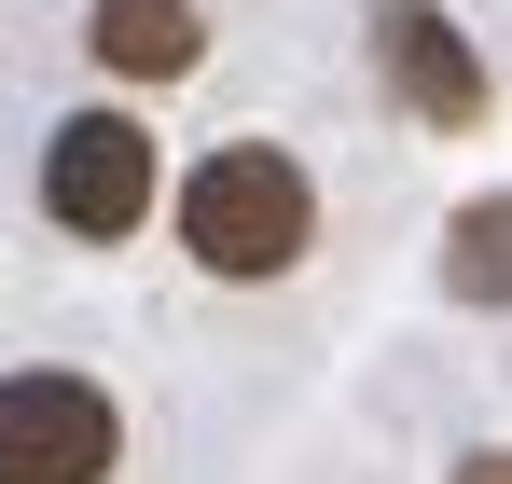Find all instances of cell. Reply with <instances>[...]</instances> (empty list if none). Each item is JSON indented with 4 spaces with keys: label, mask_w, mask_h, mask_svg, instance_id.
Here are the masks:
<instances>
[{
    "label": "cell",
    "mask_w": 512,
    "mask_h": 484,
    "mask_svg": "<svg viewBox=\"0 0 512 484\" xmlns=\"http://www.w3.org/2000/svg\"><path fill=\"white\" fill-rule=\"evenodd\" d=\"M457 484H512V443H485V457H457Z\"/></svg>",
    "instance_id": "obj_7"
},
{
    "label": "cell",
    "mask_w": 512,
    "mask_h": 484,
    "mask_svg": "<svg viewBox=\"0 0 512 484\" xmlns=\"http://www.w3.org/2000/svg\"><path fill=\"white\" fill-rule=\"evenodd\" d=\"M443 291L485 305V319H512V194H471L443 222Z\"/></svg>",
    "instance_id": "obj_6"
},
{
    "label": "cell",
    "mask_w": 512,
    "mask_h": 484,
    "mask_svg": "<svg viewBox=\"0 0 512 484\" xmlns=\"http://www.w3.org/2000/svg\"><path fill=\"white\" fill-rule=\"evenodd\" d=\"M153 194H167V166H153V125L139 111H70L56 139H42V222L84 249H125L153 222Z\"/></svg>",
    "instance_id": "obj_2"
},
{
    "label": "cell",
    "mask_w": 512,
    "mask_h": 484,
    "mask_svg": "<svg viewBox=\"0 0 512 484\" xmlns=\"http://www.w3.org/2000/svg\"><path fill=\"white\" fill-rule=\"evenodd\" d=\"M305 236H319V180L277 153V139H222V153H194V180H180V249H194L208 277L263 291V277L305 263Z\"/></svg>",
    "instance_id": "obj_1"
},
{
    "label": "cell",
    "mask_w": 512,
    "mask_h": 484,
    "mask_svg": "<svg viewBox=\"0 0 512 484\" xmlns=\"http://www.w3.org/2000/svg\"><path fill=\"white\" fill-rule=\"evenodd\" d=\"M84 56L125 70V83H180L208 56V14L194 0H84Z\"/></svg>",
    "instance_id": "obj_5"
},
{
    "label": "cell",
    "mask_w": 512,
    "mask_h": 484,
    "mask_svg": "<svg viewBox=\"0 0 512 484\" xmlns=\"http://www.w3.org/2000/svg\"><path fill=\"white\" fill-rule=\"evenodd\" d=\"M125 471V415L97 374H0V484H111Z\"/></svg>",
    "instance_id": "obj_3"
},
{
    "label": "cell",
    "mask_w": 512,
    "mask_h": 484,
    "mask_svg": "<svg viewBox=\"0 0 512 484\" xmlns=\"http://www.w3.org/2000/svg\"><path fill=\"white\" fill-rule=\"evenodd\" d=\"M374 70H388V97H402L416 125H443V139L485 125V56H471V28H457L443 0H374Z\"/></svg>",
    "instance_id": "obj_4"
}]
</instances>
